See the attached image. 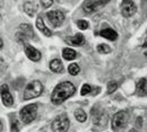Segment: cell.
<instances>
[{
  "mask_svg": "<svg viewBox=\"0 0 147 132\" xmlns=\"http://www.w3.org/2000/svg\"><path fill=\"white\" fill-rule=\"evenodd\" d=\"M75 92H76V87L73 85V82L63 81L55 88L53 93L51 95V102L55 105H59L62 102H65L67 98L73 96Z\"/></svg>",
  "mask_w": 147,
  "mask_h": 132,
  "instance_id": "cell-1",
  "label": "cell"
},
{
  "mask_svg": "<svg viewBox=\"0 0 147 132\" xmlns=\"http://www.w3.org/2000/svg\"><path fill=\"white\" fill-rule=\"evenodd\" d=\"M108 114L105 111L101 110L98 106H94L92 109V121L94 129L96 131H102L108 125ZM94 130V131H95Z\"/></svg>",
  "mask_w": 147,
  "mask_h": 132,
  "instance_id": "cell-2",
  "label": "cell"
},
{
  "mask_svg": "<svg viewBox=\"0 0 147 132\" xmlns=\"http://www.w3.org/2000/svg\"><path fill=\"white\" fill-rule=\"evenodd\" d=\"M37 115V105L36 104H30V105H26L24 106L20 112H19V117H20V121L24 123V124H28L31 123L32 121L35 120Z\"/></svg>",
  "mask_w": 147,
  "mask_h": 132,
  "instance_id": "cell-3",
  "label": "cell"
},
{
  "mask_svg": "<svg viewBox=\"0 0 147 132\" xmlns=\"http://www.w3.org/2000/svg\"><path fill=\"white\" fill-rule=\"evenodd\" d=\"M43 85L40 82V81H32L30 82L25 90H24V99L25 101H28V99H32V98H35V97H38L40 95L43 93Z\"/></svg>",
  "mask_w": 147,
  "mask_h": 132,
  "instance_id": "cell-4",
  "label": "cell"
},
{
  "mask_svg": "<svg viewBox=\"0 0 147 132\" xmlns=\"http://www.w3.org/2000/svg\"><path fill=\"white\" fill-rule=\"evenodd\" d=\"M52 130L53 132H67L69 130L70 122L66 114H60L55 117L52 122Z\"/></svg>",
  "mask_w": 147,
  "mask_h": 132,
  "instance_id": "cell-5",
  "label": "cell"
},
{
  "mask_svg": "<svg viewBox=\"0 0 147 132\" xmlns=\"http://www.w3.org/2000/svg\"><path fill=\"white\" fill-rule=\"evenodd\" d=\"M128 124V116L126 112H118L113 115V119H112V123H111V127L114 131H120L122 129H125Z\"/></svg>",
  "mask_w": 147,
  "mask_h": 132,
  "instance_id": "cell-6",
  "label": "cell"
},
{
  "mask_svg": "<svg viewBox=\"0 0 147 132\" xmlns=\"http://www.w3.org/2000/svg\"><path fill=\"white\" fill-rule=\"evenodd\" d=\"M111 0H85L83 3V9L86 14L91 15L93 13L100 10Z\"/></svg>",
  "mask_w": 147,
  "mask_h": 132,
  "instance_id": "cell-7",
  "label": "cell"
},
{
  "mask_svg": "<svg viewBox=\"0 0 147 132\" xmlns=\"http://www.w3.org/2000/svg\"><path fill=\"white\" fill-rule=\"evenodd\" d=\"M136 10H137V7L134 3V1H131V0H122L121 1L120 11H121L123 17L129 18V17L134 16L136 14Z\"/></svg>",
  "mask_w": 147,
  "mask_h": 132,
  "instance_id": "cell-8",
  "label": "cell"
},
{
  "mask_svg": "<svg viewBox=\"0 0 147 132\" xmlns=\"http://www.w3.org/2000/svg\"><path fill=\"white\" fill-rule=\"evenodd\" d=\"M47 17L53 27H59L65 20V15L60 10H51L47 13Z\"/></svg>",
  "mask_w": 147,
  "mask_h": 132,
  "instance_id": "cell-9",
  "label": "cell"
},
{
  "mask_svg": "<svg viewBox=\"0 0 147 132\" xmlns=\"http://www.w3.org/2000/svg\"><path fill=\"white\" fill-rule=\"evenodd\" d=\"M1 101L5 106H11L14 104V98L9 92V88L7 85H1Z\"/></svg>",
  "mask_w": 147,
  "mask_h": 132,
  "instance_id": "cell-10",
  "label": "cell"
},
{
  "mask_svg": "<svg viewBox=\"0 0 147 132\" xmlns=\"http://www.w3.org/2000/svg\"><path fill=\"white\" fill-rule=\"evenodd\" d=\"M24 51H25V54L27 56V58H28L30 60L35 61V62L41 60V52H40L38 50H36L35 48L25 44V46H24Z\"/></svg>",
  "mask_w": 147,
  "mask_h": 132,
  "instance_id": "cell-11",
  "label": "cell"
},
{
  "mask_svg": "<svg viewBox=\"0 0 147 132\" xmlns=\"http://www.w3.org/2000/svg\"><path fill=\"white\" fill-rule=\"evenodd\" d=\"M136 93L139 96H147V79L140 78L136 85Z\"/></svg>",
  "mask_w": 147,
  "mask_h": 132,
  "instance_id": "cell-12",
  "label": "cell"
},
{
  "mask_svg": "<svg viewBox=\"0 0 147 132\" xmlns=\"http://www.w3.org/2000/svg\"><path fill=\"white\" fill-rule=\"evenodd\" d=\"M100 35L109 41H115L118 38V33L113 28H104L100 32Z\"/></svg>",
  "mask_w": 147,
  "mask_h": 132,
  "instance_id": "cell-13",
  "label": "cell"
},
{
  "mask_svg": "<svg viewBox=\"0 0 147 132\" xmlns=\"http://www.w3.org/2000/svg\"><path fill=\"white\" fill-rule=\"evenodd\" d=\"M36 5L33 2V1H26L24 5H23V10L30 16V17H33L34 14L36 13Z\"/></svg>",
  "mask_w": 147,
  "mask_h": 132,
  "instance_id": "cell-14",
  "label": "cell"
},
{
  "mask_svg": "<svg viewBox=\"0 0 147 132\" xmlns=\"http://www.w3.org/2000/svg\"><path fill=\"white\" fill-rule=\"evenodd\" d=\"M36 27L38 28V31H41L45 36H51V35H52V32L45 26V24H44V21H43V18H42L41 16H37Z\"/></svg>",
  "mask_w": 147,
  "mask_h": 132,
  "instance_id": "cell-15",
  "label": "cell"
},
{
  "mask_svg": "<svg viewBox=\"0 0 147 132\" xmlns=\"http://www.w3.org/2000/svg\"><path fill=\"white\" fill-rule=\"evenodd\" d=\"M66 41H67L69 44H71V45H82V44H84V42H85V38H84L83 34L78 33V34H76V35H74V36L67 38Z\"/></svg>",
  "mask_w": 147,
  "mask_h": 132,
  "instance_id": "cell-16",
  "label": "cell"
},
{
  "mask_svg": "<svg viewBox=\"0 0 147 132\" xmlns=\"http://www.w3.org/2000/svg\"><path fill=\"white\" fill-rule=\"evenodd\" d=\"M50 69L55 74H61L63 72V64L59 59H55L50 62Z\"/></svg>",
  "mask_w": 147,
  "mask_h": 132,
  "instance_id": "cell-17",
  "label": "cell"
},
{
  "mask_svg": "<svg viewBox=\"0 0 147 132\" xmlns=\"http://www.w3.org/2000/svg\"><path fill=\"white\" fill-rule=\"evenodd\" d=\"M19 33H22L23 35H25L27 38H33V35H34L33 34V28L28 24H22L19 26Z\"/></svg>",
  "mask_w": 147,
  "mask_h": 132,
  "instance_id": "cell-18",
  "label": "cell"
},
{
  "mask_svg": "<svg viewBox=\"0 0 147 132\" xmlns=\"http://www.w3.org/2000/svg\"><path fill=\"white\" fill-rule=\"evenodd\" d=\"M76 51L73 50V49H69V48H67V49H63L62 50V57L65 58L66 60H74L75 58H76Z\"/></svg>",
  "mask_w": 147,
  "mask_h": 132,
  "instance_id": "cell-19",
  "label": "cell"
},
{
  "mask_svg": "<svg viewBox=\"0 0 147 132\" xmlns=\"http://www.w3.org/2000/svg\"><path fill=\"white\" fill-rule=\"evenodd\" d=\"M75 117H76V120H77L78 122H80V123L85 122L86 119H87L86 113H85L83 110H76V111H75Z\"/></svg>",
  "mask_w": 147,
  "mask_h": 132,
  "instance_id": "cell-20",
  "label": "cell"
},
{
  "mask_svg": "<svg viewBox=\"0 0 147 132\" xmlns=\"http://www.w3.org/2000/svg\"><path fill=\"white\" fill-rule=\"evenodd\" d=\"M96 49H97V52L101 54H107L111 52V48L108 44H98Z\"/></svg>",
  "mask_w": 147,
  "mask_h": 132,
  "instance_id": "cell-21",
  "label": "cell"
},
{
  "mask_svg": "<svg viewBox=\"0 0 147 132\" xmlns=\"http://www.w3.org/2000/svg\"><path fill=\"white\" fill-rule=\"evenodd\" d=\"M68 71H69V74L71 76H76L79 74L80 68H79V66H78L77 63H71V64L68 67Z\"/></svg>",
  "mask_w": 147,
  "mask_h": 132,
  "instance_id": "cell-22",
  "label": "cell"
},
{
  "mask_svg": "<svg viewBox=\"0 0 147 132\" xmlns=\"http://www.w3.org/2000/svg\"><path fill=\"white\" fill-rule=\"evenodd\" d=\"M118 88V84L115 81H109L108 82V94H112Z\"/></svg>",
  "mask_w": 147,
  "mask_h": 132,
  "instance_id": "cell-23",
  "label": "cell"
},
{
  "mask_svg": "<svg viewBox=\"0 0 147 132\" xmlns=\"http://www.w3.org/2000/svg\"><path fill=\"white\" fill-rule=\"evenodd\" d=\"M91 92H92V87H91L88 84H85V85H83V87H82V90H80V94L83 95V96L90 94Z\"/></svg>",
  "mask_w": 147,
  "mask_h": 132,
  "instance_id": "cell-24",
  "label": "cell"
},
{
  "mask_svg": "<svg viewBox=\"0 0 147 132\" xmlns=\"http://www.w3.org/2000/svg\"><path fill=\"white\" fill-rule=\"evenodd\" d=\"M10 129H11V132H18L19 131L18 121H17L16 119L11 120V123H10Z\"/></svg>",
  "mask_w": 147,
  "mask_h": 132,
  "instance_id": "cell-25",
  "label": "cell"
},
{
  "mask_svg": "<svg viewBox=\"0 0 147 132\" xmlns=\"http://www.w3.org/2000/svg\"><path fill=\"white\" fill-rule=\"evenodd\" d=\"M77 26H78L80 29H87L90 25H88V21H86V20H84V19H80V20L77 21Z\"/></svg>",
  "mask_w": 147,
  "mask_h": 132,
  "instance_id": "cell-26",
  "label": "cell"
},
{
  "mask_svg": "<svg viewBox=\"0 0 147 132\" xmlns=\"http://www.w3.org/2000/svg\"><path fill=\"white\" fill-rule=\"evenodd\" d=\"M40 2H41V5H42L43 8H49V7L52 6L53 0H40Z\"/></svg>",
  "mask_w": 147,
  "mask_h": 132,
  "instance_id": "cell-27",
  "label": "cell"
},
{
  "mask_svg": "<svg viewBox=\"0 0 147 132\" xmlns=\"http://www.w3.org/2000/svg\"><path fill=\"white\" fill-rule=\"evenodd\" d=\"M136 124H137L138 128H140V127L143 125V119H142V117H137V120H136Z\"/></svg>",
  "mask_w": 147,
  "mask_h": 132,
  "instance_id": "cell-28",
  "label": "cell"
},
{
  "mask_svg": "<svg viewBox=\"0 0 147 132\" xmlns=\"http://www.w3.org/2000/svg\"><path fill=\"white\" fill-rule=\"evenodd\" d=\"M143 48H147V36H146V38H145V42L143 43Z\"/></svg>",
  "mask_w": 147,
  "mask_h": 132,
  "instance_id": "cell-29",
  "label": "cell"
},
{
  "mask_svg": "<svg viewBox=\"0 0 147 132\" xmlns=\"http://www.w3.org/2000/svg\"><path fill=\"white\" fill-rule=\"evenodd\" d=\"M129 132H137V131H136L135 129H132V130H130V131H129Z\"/></svg>",
  "mask_w": 147,
  "mask_h": 132,
  "instance_id": "cell-30",
  "label": "cell"
}]
</instances>
